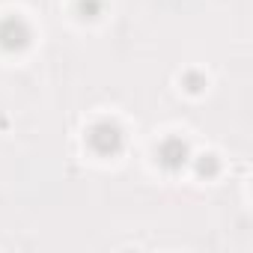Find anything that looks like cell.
<instances>
[{
	"label": "cell",
	"mask_w": 253,
	"mask_h": 253,
	"mask_svg": "<svg viewBox=\"0 0 253 253\" xmlns=\"http://www.w3.org/2000/svg\"><path fill=\"white\" fill-rule=\"evenodd\" d=\"M30 39V30L21 18H6L0 21V45H3L6 51H21Z\"/></svg>",
	"instance_id": "7a4b0ae2"
},
{
	"label": "cell",
	"mask_w": 253,
	"mask_h": 253,
	"mask_svg": "<svg viewBox=\"0 0 253 253\" xmlns=\"http://www.w3.org/2000/svg\"><path fill=\"white\" fill-rule=\"evenodd\" d=\"M197 173H200V176H214V173H217V161H214V155H203V158L197 161Z\"/></svg>",
	"instance_id": "277c9868"
},
{
	"label": "cell",
	"mask_w": 253,
	"mask_h": 253,
	"mask_svg": "<svg viewBox=\"0 0 253 253\" xmlns=\"http://www.w3.org/2000/svg\"><path fill=\"white\" fill-rule=\"evenodd\" d=\"M158 161H161L167 170H179V167L188 161V146H185L179 137H170V140L161 143V149H158Z\"/></svg>",
	"instance_id": "3957f363"
},
{
	"label": "cell",
	"mask_w": 253,
	"mask_h": 253,
	"mask_svg": "<svg viewBox=\"0 0 253 253\" xmlns=\"http://www.w3.org/2000/svg\"><path fill=\"white\" fill-rule=\"evenodd\" d=\"M81 12L86 18H95L98 15V0H81Z\"/></svg>",
	"instance_id": "5b68a950"
},
{
	"label": "cell",
	"mask_w": 253,
	"mask_h": 253,
	"mask_svg": "<svg viewBox=\"0 0 253 253\" xmlns=\"http://www.w3.org/2000/svg\"><path fill=\"white\" fill-rule=\"evenodd\" d=\"M89 146L98 155H113V152L122 149V134H119L116 125L98 122V125H92V131H89Z\"/></svg>",
	"instance_id": "6da1fadb"
}]
</instances>
